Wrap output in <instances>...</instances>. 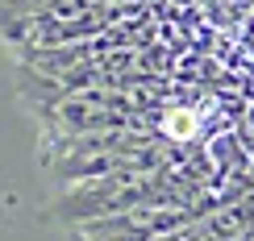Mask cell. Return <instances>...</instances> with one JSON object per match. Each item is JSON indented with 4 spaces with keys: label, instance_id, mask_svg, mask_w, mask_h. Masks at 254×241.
Segmentation results:
<instances>
[{
    "label": "cell",
    "instance_id": "1",
    "mask_svg": "<svg viewBox=\"0 0 254 241\" xmlns=\"http://www.w3.org/2000/svg\"><path fill=\"white\" fill-rule=\"evenodd\" d=\"M146 200H163V204H184L175 200V175L171 166H142V162H121L104 175L67 183L59 187V200L50 204V212L63 225H79L92 216H109L121 212L129 204H146Z\"/></svg>",
    "mask_w": 254,
    "mask_h": 241
},
{
    "label": "cell",
    "instance_id": "2",
    "mask_svg": "<svg viewBox=\"0 0 254 241\" xmlns=\"http://www.w3.org/2000/svg\"><path fill=\"white\" fill-rule=\"evenodd\" d=\"M196 216L200 212L188 208V204L146 200V204H129V208L109 212V216H92V221L67 225V237L71 241H150L154 233L188 225V221H196Z\"/></svg>",
    "mask_w": 254,
    "mask_h": 241
},
{
    "label": "cell",
    "instance_id": "3",
    "mask_svg": "<svg viewBox=\"0 0 254 241\" xmlns=\"http://www.w3.org/2000/svg\"><path fill=\"white\" fill-rule=\"evenodd\" d=\"M150 241H204V229H200V216L188 225H175V229H163V233H154Z\"/></svg>",
    "mask_w": 254,
    "mask_h": 241
}]
</instances>
